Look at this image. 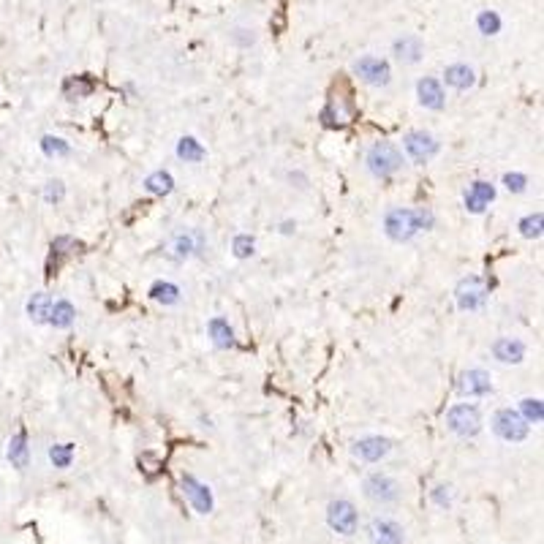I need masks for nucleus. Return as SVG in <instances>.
<instances>
[{"label":"nucleus","instance_id":"f03ea898","mask_svg":"<svg viewBox=\"0 0 544 544\" xmlns=\"http://www.w3.org/2000/svg\"><path fill=\"white\" fill-rule=\"evenodd\" d=\"M368 169H370V174H376V177H392L395 172H400V166H403V156H400V150L392 145V142H376V145H370V150H368Z\"/></svg>","mask_w":544,"mask_h":544},{"label":"nucleus","instance_id":"c85d7f7f","mask_svg":"<svg viewBox=\"0 0 544 544\" xmlns=\"http://www.w3.org/2000/svg\"><path fill=\"white\" fill-rule=\"evenodd\" d=\"M41 150H44L49 158H63V156L71 153V147L65 145L60 136H44V139H41Z\"/></svg>","mask_w":544,"mask_h":544},{"label":"nucleus","instance_id":"e433bc0d","mask_svg":"<svg viewBox=\"0 0 544 544\" xmlns=\"http://www.w3.org/2000/svg\"><path fill=\"white\" fill-rule=\"evenodd\" d=\"M433 501H436L438 506H444V509H447L449 504H452V495H449V487H436V490H433Z\"/></svg>","mask_w":544,"mask_h":544},{"label":"nucleus","instance_id":"c9c22d12","mask_svg":"<svg viewBox=\"0 0 544 544\" xmlns=\"http://www.w3.org/2000/svg\"><path fill=\"white\" fill-rule=\"evenodd\" d=\"M504 186H506L509 191L520 193V191H525L528 180H525V174H506V177H504Z\"/></svg>","mask_w":544,"mask_h":544},{"label":"nucleus","instance_id":"a211bd4d","mask_svg":"<svg viewBox=\"0 0 544 544\" xmlns=\"http://www.w3.org/2000/svg\"><path fill=\"white\" fill-rule=\"evenodd\" d=\"M444 82H447L449 88H454V90H468V88H474V82H477V74H474V68L465 63H452L444 71Z\"/></svg>","mask_w":544,"mask_h":544},{"label":"nucleus","instance_id":"c756f323","mask_svg":"<svg viewBox=\"0 0 544 544\" xmlns=\"http://www.w3.org/2000/svg\"><path fill=\"white\" fill-rule=\"evenodd\" d=\"M520 416L531 425H539L542 422V416H544V411H542V400H534V397H525L522 403H520Z\"/></svg>","mask_w":544,"mask_h":544},{"label":"nucleus","instance_id":"6e6552de","mask_svg":"<svg viewBox=\"0 0 544 544\" xmlns=\"http://www.w3.org/2000/svg\"><path fill=\"white\" fill-rule=\"evenodd\" d=\"M403 147H406L409 158L414 160V163H427V160L438 153L436 136H430V133H425V131H411V133H406Z\"/></svg>","mask_w":544,"mask_h":544},{"label":"nucleus","instance_id":"9d476101","mask_svg":"<svg viewBox=\"0 0 544 544\" xmlns=\"http://www.w3.org/2000/svg\"><path fill=\"white\" fill-rule=\"evenodd\" d=\"M368 536L373 544H406V534L400 522H395L392 517H376L368 528Z\"/></svg>","mask_w":544,"mask_h":544},{"label":"nucleus","instance_id":"5701e85b","mask_svg":"<svg viewBox=\"0 0 544 544\" xmlns=\"http://www.w3.org/2000/svg\"><path fill=\"white\" fill-rule=\"evenodd\" d=\"M199 248H201V237L199 234H177L174 242H172V251H174L177 258H188Z\"/></svg>","mask_w":544,"mask_h":544},{"label":"nucleus","instance_id":"bb28decb","mask_svg":"<svg viewBox=\"0 0 544 544\" xmlns=\"http://www.w3.org/2000/svg\"><path fill=\"white\" fill-rule=\"evenodd\" d=\"M150 297L160 305H177L180 302V288L174 283H156L150 288Z\"/></svg>","mask_w":544,"mask_h":544},{"label":"nucleus","instance_id":"aec40b11","mask_svg":"<svg viewBox=\"0 0 544 544\" xmlns=\"http://www.w3.org/2000/svg\"><path fill=\"white\" fill-rule=\"evenodd\" d=\"M352 112H354L352 104H346L343 98H332L329 106L324 109V120H327V123H340V126H343V123L352 120Z\"/></svg>","mask_w":544,"mask_h":544},{"label":"nucleus","instance_id":"9b49d317","mask_svg":"<svg viewBox=\"0 0 544 544\" xmlns=\"http://www.w3.org/2000/svg\"><path fill=\"white\" fill-rule=\"evenodd\" d=\"M183 493H186V498L191 501V506L199 514L213 512V493H210L207 484H201V481L193 479V477H183Z\"/></svg>","mask_w":544,"mask_h":544},{"label":"nucleus","instance_id":"423d86ee","mask_svg":"<svg viewBox=\"0 0 544 544\" xmlns=\"http://www.w3.org/2000/svg\"><path fill=\"white\" fill-rule=\"evenodd\" d=\"M327 522L335 534H343V536H352L356 534V525H359V517H356V509H354L352 501L346 498H338L329 504L327 509Z\"/></svg>","mask_w":544,"mask_h":544},{"label":"nucleus","instance_id":"393cba45","mask_svg":"<svg viewBox=\"0 0 544 544\" xmlns=\"http://www.w3.org/2000/svg\"><path fill=\"white\" fill-rule=\"evenodd\" d=\"M8 460L17 468H25L28 465V441H25V433H17L8 441Z\"/></svg>","mask_w":544,"mask_h":544},{"label":"nucleus","instance_id":"f257e3e1","mask_svg":"<svg viewBox=\"0 0 544 544\" xmlns=\"http://www.w3.org/2000/svg\"><path fill=\"white\" fill-rule=\"evenodd\" d=\"M433 213L430 210H403V207H395L384 215V231L395 240V242H409L416 231L422 229H430L433 226Z\"/></svg>","mask_w":544,"mask_h":544},{"label":"nucleus","instance_id":"f704fd0d","mask_svg":"<svg viewBox=\"0 0 544 544\" xmlns=\"http://www.w3.org/2000/svg\"><path fill=\"white\" fill-rule=\"evenodd\" d=\"M63 193H65V188H63V183H60V180H49V183H47V191H44L47 201H60V199H63Z\"/></svg>","mask_w":544,"mask_h":544},{"label":"nucleus","instance_id":"72a5a7b5","mask_svg":"<svg viewBox=\"0 0 544 544\" xmlns=\"http://www.w3.org/2000/svg\"><path fill=\"white\" fill-rule=\"evenodd\" d=\"M520 234H522V237H539V234H542V213L522 218V221H520Z\"/></svg>","mask_w":544,"mask_h":544},{"label":"nucleus","instance_id":"4be33fe9","mask_svg":"<svg viewBox=\"0 0 544 544\" xmlns=\"http://www.w3.org/2000/svg\"><path fill=\"white\" fill-rule=\"evenodd\" d=\"M49 308H52V299H49V294H33V299L28 302V316H31L35 324H47L49 319Z\"/></svg>","mask_w":544,"mask_h":544},{"label":"nucleus","instance_id":"4468645a","mask_svg":"<svg viewBox=\"0 0 544 544\" xmlns=\"http://www.w3.org/2000/svg\"><path fill=\"white\" fill-rule=\"evenodd\" d=\"M457 389H460V395H465V397H479V395H487V392L493 389V381H490V376H487L484 370H468V373L460 376Z\"/></svg>","mask_w":544,"mask_h":544},{"label":"nucleus","instance_id":"2f4dec72","mask_svg":"<svg viewBox=\"0 0 544 544\" xmlns=\"http://www.w3.org/2000/svg\"><path fill=\"white\" fill-rule=\"evenodd\" d=\"M71 457H74V447L71 444H58V447L49 449V460L55 463V468H68Z\"/></svg>","mask_w":544,"mask_h":544},{"label":"nucleus","instance_id":"39448f33","mask_svg":"<svg viewBox=\"0 0 544 544\" xmlns=\"http://www.w3.org/2000/svg\"><path fill=\"white\" fill-rule=\"evenodd\" d=\"M362 490H365V495L373 501V504H395L397 498H400V484L395 477H389V474H381V471H376V474H370L365 484H362Z\"/></svg>","mask_w":544,"mask_h":544},{"label":"nucleus","instance_id":"412c9836","mask_svg":"<svg viewBox=\"0 0 544 544\" xmlns=\"http://www.w3.org/2000/svg\"><path fill=\"white\" fill-rule=\"evenodd\" d=\"M207 329H210V338H213V343L218 349H231L234 346V332H231V327L224 319H213Z\"/></svg>","mask_w":544,"mask_h":544},{"label":"nucleus","instance_id":"20e7f679","mask_svg":"<svg viewBox=\"0 0 544 544\" xmlns=\"http://www.w3.org/2000/svg\"><path fill=\"white\" fill-rule=\"evenodd\" d=\"M493 430H495V436L498 438H504V441H525L528 438V422L520 416V411H512V409H501V411H495L493 416Z\"/></svg>","mask_w":544,"mask_h":544},{"label":"nucleus","instance_id":"ddd939ff","mask_svg":"<svg viewBox=\"0 0 544 544\" xmlns=\"http://www.w3.org/2000/svg\"><path fill=\"white\" fill-rule=\"evenodd\" d=\"M416 96H419V104H422V106H427V109H444V104H447V96H444L441 82H438V79H433V76L419 79V85H416Z\"/></svg>","mask_w":544,"mask_h":544},{"label":"nucleus","instance_id":"a878e982","mask_svg":"<svg viewBox=\"0 0 544 544\" xmlns=\"http://www.w3.org/2000/svg\"><path fill=\"white\" fill-rule=\"evenodd\" d=\"M145 188L150 193H156V196H166V193H172V188H174V180H172L169 172H153L145 180Z\"/></svg>","mask_w":544,"mask_h":544},{"label":"nucleus","instance_id":"6ab92c4d","mask_svg":"<svg viewBox=\"0 0 544 544\" xmlns=\"http://www.w3.org/2000/svg\"><path fill=\"white\" fill-rule=\"evenodd\" d=\"M74 316H76V311H74V305L68 302V299H58V302H52V308H49V324L55 327V329H65V327H71L74 324Z\"/></svg>","mask_w":544,"mask_h":544},{"label":"nucleus","instance_id":"f3484780","mask_svg":"<svg viewBox=\"0 0 544 544\" xmlns=\"http://www.w3.org/2000/svg\"><path fill=\"white\" fill-rule=\"evenodd\" d=\"M392 52H395V58H397L400 63L414 65V63H419L425 47H422V41H419L416 35H403V38H397V41L392 44Z\"/></svg>","mask_w":544,"mask_h":544},{"label":"nucleus","instance_id":"cd10ccee","mask_svg":"<svg viewBox=\"0 0 544 544\" xmlns=\"http://www.w3.org/2000/svg\"><path fill=\"white\" fill-rule=\"evenodd\" d=\"M63 93L68 101H76V98H85L93 93V82L85 79V76H76V79H68L63 88Z\"/></svg>","mask_w":544,"mask_h":544},{"label":"nucleus","instance_id":"7c9ffc66","mask_svg":"<svg viewBox=\"0 0 544 544\" xmlns=\"http://www.w3.org/2000/svg\"><path fill=\"white\" fill-rule=\"evenodd\" d=\"M477 25H479V31L484 35H495V33L501 31V17L495 11H481L479 17H477Z\"/></svg>","mask_w":544,"mask_h":544},{"label":"nucleus","instance_id":"473e14b6","mask_svg":"<svg viewBox=\"0 0 544 544\" xmlns=\"http://www.w3.org/2000/svg\"><path fill=\"white\" fill-rule=\"evenodd\" d=\"M234 256L237 258H248L254 256V248H256V242H254V237H248V234H240V237H234Z\"/></svg>","mask_w":544,"mask_h":544},{"label":"nucleus","instance_id":"7ed1b4c3","mask_svg":"<svg viewBox=\"0 0 544 544\" xmlns=\"http://www.w3.org/2000/svg\"><path fill=\"white\" fill-rule=\"evenodd\" d=\"M447 425L452 433L468 438V436H477L481 427V416L479 409L471 406V403H457L447 411Z\"/></svg>","mask_w":544,"mask_h":544},{"label":"nucleus","instance_id":"0eeeda50","mask_svg":"<svg viewBox=\"0 0 544 544\" xmlns=\"http://www.w3.org/2000/svg\"><path fill=\"white\" fill-rule=\"evenodd\" d=\"M354 74L365 82V85H373V88H384L392 79V68L386 60L376 58V55H365L354 63Z\"/></svg>","mask_w":544,"mask_h":544},{"label":"nucleus","instance_id":"dca6fc26","mask_svg":"<svg viewBox=\"0 0 544 544\" xmlns=\"http://www.w3.org/2000/svg\"><path fill=\"white\" fill-rule=\"evenodd\" d=\"M493 354L498 362H506V365H520L525 359V343L522 340H514V338H498L493 343Z\"/></svg>","mask_w":544,"mask_h":544},{"label":"nucleus","instance_id":"2eb2a0df","mask_svg":"<svg viewBox=\"0 0 544 544\" xmlns=\"http://www.w3.org/2000/svg\"><path fill=\"white\" fill-rule=\"evenodd\" d=\"M495 199V188L490 186V183H484V180H477L468 191H465V210L468 213H484L487 210V204Z\"/></svg>","mask_w":544,"mask_h":544},{"label":"nucleus","instance_id":"1a4fd4ad","mask_svg":"<svg viewBox=\"0 0 544 544\" xmlns=\"http://www.w3.org/2000/svg\"><path fill=\"white\" fill-rule=\"evenodd\" d=\"M454 297H457L460 311H477V308L484 305V299H487L484 281L477 278V275H471V278L460 281V286H457V291H454Z\"/></svg>","mask_w":544,"mask_h":544},{"label":"nucleus","instance_id":"b1692460","mask_svg":"<svg viewBox=\"0 0 544 544\" xmlns=\"http://www.w3.org/2000/svg\"><path fill=\"white\" fill-rule=\"evenodd\" d=\"M177 156L186 160V163H199L207 153H204V147H201L193 136H183V139L177 142Z\"/></svg>","mask_w":544,"mask_h":544},{"label":"nucleus","instance_id":"f8f14e48","mask_svg":"<svg viewBox=\"0 0 544 544\" xmlns=\"http://www.w3.org/2000/svg\"><path fill=\"white\" fill-rule=\"evenodd\" d=\"M389 449H392V444L386 438H381V436H368V438H359L354 444V454L359 460H365V463H379L381 457L389 454Z\"/></svg>","mask_w":544,"mask_h":544}]
</instances>
